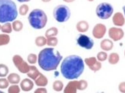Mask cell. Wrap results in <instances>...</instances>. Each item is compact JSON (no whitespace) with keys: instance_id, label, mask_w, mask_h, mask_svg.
Wrapping results in <instances>:
<instances>
[{"instance_id":"obj_1","label":"cell","mask_w":125,"mask_h":93,"mask_svg":"<svg viewBox=\"0 0 125 93\" xmlns=\"http://www.w3.org/2000/svg\"><path fill=\"white\" fill-rule=\"evenodd\" d=\"M85 62L77 55H70L65 57L60 65V72L66 79H76L83 74Z\"/></svg>"},{"instance_id":"obj_10","label":"cell","mask_w":125,"mask_h":93,"mask_svg":"<svg viewBox=\"0 0 125 93\" xmlns=\"http://www.w3.org/2000/svg\"><path fill=\"white\" fill-rule=\"evenodd\" d=\"M85 63L89 66V69L93 71V72H98L102 69V65L101 63V62L98 61L96 57H88L85 58Z\"/></svg>"},{"instance_id":"obj_21","label":"cell","mask_w":125,"mask_h":93,"mask_svg":"<svg viewBox=\"0 0 125 93\" xmlns=\"http://www.w3.org/2000/svg\"><path fill=\"white\" fill-rule=\"evenodd\" d=\"M58 34V29L55 27H52L46 31L45 37L47 38H51V37H56Z\"/></svg>"},{"instance_id":"obj_29","label":"cell","mask_w":125,"mask_h":93,"mask_svg":"<svg viewBox=\"0 0 125 93\" xmlns=\"http://www.w3.org/2000/svg\"><path fill=\"white\" fill-rule=\"evenodd\" d=\"M9 82L7 79L5 77H1L0 78V89H5L9 88Z\"/></svg>"},{"instance_id":"obj_38","label":"cell","mask_w":125,"mask_h":93,"mask_svg":"<svg viewBox=\"0 0 125 93\" xmlns=\"http://www.w3.org/2000/svg\"><path fill=\"white\" fill-rule=\"evenodd\" d=\"M41 1H42L43 2H51V0H41Z\"/></svg>"},{"instance_id":"obj_22","label":"cell","mask_w":125,"mask_h":93,"mask_svg":"<svg viewBox=\"0 0 125 93\" xmlns=\"http://www.w3.org/2000/svg\"><path fill=\"white\" fill-rule=\"evenodd\" d=\"M35 44L37 47H43L47 44V38L44 36L37 37L35 39Z\"/></svg>"},{"instance_id":"obj_11","label":"cell","mask_w":125,"mask_h":93,"mask_svg":"<svg viewBox=\"0 0 125 93\" xmlns=\"http://www.w3.org/2000/svg\"><path fill=\"white\" fill-rule=\"evenodd\" d=\"M108 35L112 41H118L123 38L124 32L121 28L112 27L108 30Z\"/></svg>"},{"instance_id":"obj_26","label":"cell","mask_w":125,"mask_h":93,"mask_svg":"<svg viewBox=\"0 0 125 93\" xmlns=\"http://www.w3.org/2000/svg\"><path fill=\"white\" fill-rule=\"evenodd\" d=\"M2 32L5 34H10L12 31V24L10 22H5L2 26Z\"/></svg>"},{"instance_id":"obj_4","label":"cell","mask_w":125,"mask_h":93,"mask_svg":"<svg viewBox=\"0 0 125 93\" xmlns=\"http://www.w3.org/2000/svg\"><path fill=\"white\" fill-rule=\"evenodd\" d=\"M28 22L33 28L40 30L46 26L47 23V16L43 10L35 9L30 12L28 15Z\"/></svg>"},{"instance_id":"obj_28","label":"cell","mask_w":125,"mask_h":93,"mask_svg":"<svg viewBox=\"0 0 125 93\" xmlns=\"http://www.w3.org/2000/svg\"><path fill=\"white\" fill-rule=\"evenodd\" d=\"M47 44L50 47H55L58 44V39L57 37H51L47 38Z\"/></svg>"},{"instance_id":"obj_15","label":"cell","mask_w":125,"mask_h":93,"mask_svg":"<svg viewBox=\"0 0 125 93\" xmlns=\"http://www.w3.org/2000/svg\"><path fill=\"white\" fill-rule=\"evenodd\" d=\"M100 47L104 51H110L114 47V43L110 39H104L100 44Z\"/></svg>"},{"instance_id":"obj_20","label":"cell","mask_w":125,"mask_h":93,"mask_svg":"<svg viewBox=\"0 0 125 93\" xmlns=\"http://www.w3.org/2000/svg\"><path fill=\"white\" fill-rule=\"evenodd\" d=\"M108 60L109 63L111 65H115L117 64L120 60V56L117 53H111L108 57Z\"/></svg>"},{"instance_id":"obj_24","label":"cell","mask_w":125,"mask_h":93,"mask_svg":"<svg viewBox=\"0 0 125 93\" xmlns=\"http://www.w3.org/2000/svg\"><path fill=\"white\" fill-rule=\"evenodd\" d=\"M12 29H13L15 31H21L23 29V23L19 21V20H15L12 22Z\"/></svg>"},{"instance_id":"obj_16","label":"cell","mask_w":125,"mask_h":93,"mask_svg":"<svg viewBox=\"0 0 125 93\" xmlns=\"http://www.w3.org/2000/svg\"><path fill=\"white\" fill-rule=\"evenodd\" d=\"M34 83L39 87H45L48 84V79L43 74L40 73L38 77L34 80Z\"/></svg>"},{"instance_id":"obj_6","label":"cell","mask_w":125,"mask_h":93,"mask_svg":"<svg viewBox=\"0 0 125 93\" xmlns=\"http://www.w3.org/2000/svg\"><path fill=\"white\" fill-rule=\"evenodd\" d=\"M113 12H114L113 6L107 2L100 3L99 5H98L95 10L97 17L103 20L108 19L109 18H111V15H113Z\"/></svg>"},{"instance_id":"obj_35","label":"cell","mask_w":125,"mask_h":93,"mask_svg":"<svg viewBox=\"0 0 125 93\" xmlns=\"http://www.w3.org/2000/svg\"><path fill=\"white\" fill-rule=\"evenodd\" d=\"M34 92H35V93H46V92H47V90L45 88L41 87V88L37 89L34 91Z\"/></svg>"},{"instance_id":"obj_42","label":"cell","mask_w":125,"mask_h":93,"mask_svg":"<svg viewBox=\"0 0 125 93\" xmlns=\"http://www.w3.org/2000/svg\"><path fill=\"white\" fill-rule=\"evenodd\" d=\"M0 93H3V92H2V91H0Z\"/></svg>"},{"instance_id":"obj_2","label":"cell","mask_w":125,"mask_h":93,"mask_svg":"<svg viewBox=\"0 0 125 93\" xmlns=\"http://www.w3.org/2000/svg\"><path fill=\"white\" fill-rule=\"evenodd\" d=\"M62 57L53 47H47L40 51L37 57L38 65L44 71H53L57 69Z\"/></svg>"},{"instance_id":"obj_19","label":"cell","mask_w":125,"mask_h":93,"mask_svg":"<svg viewBox=\"0 0 125 93\" xmlns=\"http://www.w3.org/2000/svg\"><path fill=\"white\" fill-rule=\"evenodd\" d=\"M7 79L11 84H18L21 82V77L18 73H10Z\"/></svg>"},{"instance_id":"obj_37","label":"cell","mask_w":125,"mask_h":93,"mask_svg":"<svg viewBox=\"0 0 125 93\" xmlns=\"http://www.w3.org/2000/svg\"><path fill=\"white\" fill-rule=\"evenodd\" d=\"M17 1L19 2H28L31 1V0H17Z\"/></svg>"},{"instance_id":"obj_40","label":"cell","mask_w":125,"mask_h":93,"mask_svg":"<svg viewBox=\"0 0 125 93\" xmlns=\"http://www.w3.org/2000/svg\"><path fill=\"white\" fill-rule=\"evenodd\" d=\"M88 1H89V2H93L94 0H88Z\"/></svg>"},{"instance_id":"obj_34","label":"cell","mask_w":125,"mask_h":93,"mask_svg":"<svg viewBox=\"0 0 125 93\" xmlns=\"http://www.w3.org/2000/svg\"><path fill=\"white\" fill-rule=\"evenodd\" d=\"M118 89L122 93H125V82H121L118 85Z\"/></svg>"},{"instance_id":"obj_27","label":"cell","mask_w":125,"mask_h":93,"mask_svg":"<svg viewBox=\"0 0 125 93\" xmlns=\"http://www.w3.org/2000/svg\"><path fill=\"white\" fill-rule=\"evenodd\" d=\"M9 72V67L5 64H0V77H5L8 76Z\"/></svg>"},{"instance_id":"obj_39","label":"cell","mask_w":125,"mask_h":93,"mask_svg":"<svg viewBox=\"0 0 125 93\" xmlns=\"http://www.w3.org/2000/svg\"><path fill=\"white\" fill-rule=\"evenodd\" d=\"M123 10H124V16H125V5L123 7Z\"/></svg>"},{"instance_id":"obj_41","label":"cell","mask_w":125,"mask_h":93,"mask_svg":"<svg viewBox=\"0 0 125 93\" xmlns=\"http://www.w3.org/2000/svg\"><path fill=\"white\" fill-rule=\"evenodd\" d=\"M1 28H2V25L0 24V30H1Z\"/></svg>"},{"instance_id":"obj_3","label":"cell","mask_w":125,"mask_h":93,"mask_svg":"<svg viewBox=\"0 0 125 93\" xmlns=\"http://www.w3.org/2000/svg\"><path fill=\"white\" fill-rule=\"evenodd\" d=\"M17 17L16 4L12 0H0V23L11 22Z\"/></svg>"},{"instance_id":"obj_18","label":"cell","mask_w":125,"mask_h":93,"mask_svg":"<svg viewBox=\"0 0 125 93\" xmlns=\"http://www.w3.org/2000/svg\"><path fill=\"white\" fill-rule=\"evenodd\" d=\"M89 28V24L85 21H79L76 24V30L80 33H85L86 31H88Z\"/></svg>"},{"instance_id":"obj_13","label":"cell","mask_w":125,"mask_h":93,"mask_svg":"<svg viewBox=\"0 0 125 93\" xmlns=\"http://www.w3.org/2000/svg\"><path fill=\"white\" fill-rule=\"evenodd\" d=\"M112 21H113V24L115 25L117 27H122L125 24V18L121 12L115 13L112 18Z\"/></svg>"},{"instance_id":"obj_7","label":"cell","mask_w":125,"mask_h":93,"mask_svg":"<svg viewBox=\"0 0 125 93\" xmlns=\"http://www.w3.org/2000/svg\"><path fill=\"white\" fill-rule=\"evenodd\" d=\"M88 87V83L85 79L80 81H71L63 89L64 93H76L77 90H85Z\"/></svg>"},{"instance_id":"obj_43","label":"cell","mask_w":125,"mask_h":93,"mask_svg":"<svg viewBox=\"0 0 125 93\" xmlns=\"http://www.w3.org/2000/svg\"><path fill=\"white\" fill-rule=\"evenodd\" d=\"M124 56H125V51H124Z\"/></svg>"},{"instance_id":"obj_31","label":"cell","mask_w":125,"mask_h":93,"mask_svg":"<svg viewBox=\"0 0 125 93\" xmlns=\"http://www.w3.org/2000/svg\"><path fill=\"white\" fill-rule=\"evenodd\" d=\"M28 62L31 65L35 64L37 62V56L35 53H30L28 56Z\"/></svg>"},{"instance_id":"obj_25","label":"cell","mask_w":125,"mask_h":93,"mask_svg":"<svg viewBox=\"0 0 125 93\" xmlns=\"http://www.w3.org/2000/svg\"><path fill=\"white\" fill-rule=\"evenodd\" d=\"M53 89L56 92H61L62 89H64V85L62 82H61L60 80H56L53 83Z\"/></svg>"},{"instance_id":"obj_32","label":"cell","mask_w":125,"mask_h":93,"mask_svg":"<svg viewBox=\"0 0 125 93\" xmlns=\"http://www.w3.org/2000/svg\"><path fill=\"white\" fill-rule=\"evenodd\" d=\"M8 92L9 93H19L20 87L17 84H11V85L9 87Z\"/></svg>"},{"instance_id":"obj_17","label":"cell","mask_w":125,"mask_h":93,"mask_svg":"<svg viewBox=\"0 0 125 93\" xmlns=\"http://www.w3.org/2000/svg\"><path fill=\"white\" fill-rule=\"evenodd\" d=\"M40 73L41 72H39V70H37V68L35 66L31 65V66H30V70L27 72V75L30 79H31L32 80H35L37 77H38Z\"/></svg>"},{"instance_id":"obj_8","label":"cell","mask_w":125,"mask_h":93,"mask_svg":"<svg viewBox=\"0 0 125 93\" xmlns=\"http://www.w3.org/2000/svg\"><path fill=\"white\" fill-rule=\"evenodd\" d=\"M12 61L18 69V70L21 73H27L30 70V65L27 63L20 55H15L12 57Z\"/></svg>"},{"instance_id":"obj_5","label":"cell","mask_w":125,"mask_h":93,"mask_svg":"<svg viewBox=\"0 0 125 93\" xmlns=\"http://www.w3.org/2000/svg\"><path fill=\"white\" fill-rule=\"evenodd\" d=\"M53 15L57 22L63 23L70 19L71 16V11L68 6L65 5H59L54 8Z\"/></svg>"},{"instance_id":"obj_12","label":"cell","mask_w":125,"mask_h":93,"mask_svg":"<svg viewBox=\"0 0 125 93\" xmlns=\"http://www.w3.org/2000/svg\"><path fill=\"white\" fill-rule=\"evenodd\" d=\"M106 31H107V28H106V26L104 24L102 23H98L95 24V27L93 28L92 35L96 39H101L105 35Z\"/></svg>"},{"instance_id":"obj_9","label":"cell","mask_w":125,"mask_h":93,"mask_svg":"<svg viewBox=\"0 0 125 93\" xmlns=\"http://www.w3.org/2000/svg\"><path fill=\"white\" fill-rule=\"evenodd\" d=\"M76 43L79 47L86 50H91L94 47L93 40L91 39L89 36L83 34H80L77 36Z\"/></svg>"},{"instance_id":"obj_30","label":"cell","mask_w":125,"mask_h":93,"mask_svg":"<svg viewBox=\"0 0 125 93\" xmlns=\"http://www.w3.org/2000/svg\"><path fill=\"white\" fill-rule=\"evenodd\" d=\"M108 53L104 52V51H101V52H99L97 54V60L100 62H103V61H105L106 60L108 59Z\"/></svg>"},{"instance_id":"obj_33","label":"cell","mask_w":125,"mask_h":93,"mask_svg":"<svg viewBox=\"0 0 125 93\" xmlns=\"http://www.w3.org/2000/svg\"><path fill=\"white\" fill-rule=\"evenodd\" d=\"M29 11V7H28V5H26V4H23L20 6V8H19V14L21 15H25L28 14V12Z\"/></svg>"},{"instance_id":"obj_14","label":"cell","mask_w":125,"mask_h":93,"mask_svg":"<svg viewBox=\"0 0 125 93\" xmlns=\"http://www.w3.org/2000/svg\"><path fill=\"white\" fill-rule=\"evenodd\" d=\"M20 88L24 92H30L34 88V82L31 79H24L20 83Z\"/></svg>"},{"instance_id":"obj_23","label":"cell","mask_w":125,"mask_h":93,"mask_svg":"<svg viewBox=\"0 0 125 93\" xmlns=\"http://www.w3.org/2000/svg\"><path fill=\"white\" fill-rule=\"evenodd\" d=\"M10 42V37L9 34H0V46H4L8 44Z\"/></svg>"},{"instance_id":"obj_36","label":"cell","mask_w":125,"mask_h":93,"mask_svg":"<svg viewBox=\"0 0 125 93\" xmlns=\"http://www.w3.org/2000/svg\"><path fill=\"white\" fill-rule=\"evenodd\" d=\"M62 1H64L65 2H67V3H71V2H73L75 0H62Z\"/></svg>"}]
</instances>
